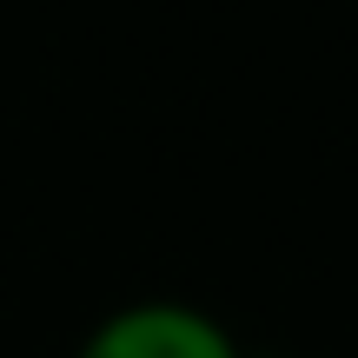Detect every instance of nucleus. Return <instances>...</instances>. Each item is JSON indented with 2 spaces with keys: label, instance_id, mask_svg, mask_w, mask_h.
<instances>
[{
  "label": "nucleus",
  "instance_id": "obj_1",
  "mask_svg": "<svg viewBox=\"0 0 358 358\" xmlns=\"http://www.w3.org/2000/svg\"><path fill=\"white\" fill-rule=\"evenodd\" d=\"M66 358H245V345L192 299H127L100 312Z\"/></svg>",
  "mask_w": 358,
  "mask_h": 358
},
{
  "label": "nucleus",
  "instance_id": "obj_2",
  "mask_svg": "<svg viewBox=\"0 0 358 358\" xmlns=\"http://www.w3.org/2000/svg\"><path fill=\"white\" fill-rule=\"evenodd\" d=\"M245 358H285V352H245Z\"/></svg>",
  "mask_w": 358,
  "mask_h": 358
}]
</instances>
